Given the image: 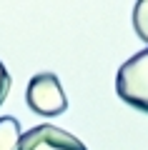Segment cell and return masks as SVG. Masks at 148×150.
I'll return each instance as SVG.
<instances>
[{"label":"cell","mask_w":148,"mask_h":150,"mask_svg":"<svg viewBox=\"0 0 148 150\" xmlns=\"http://www.w3.org/2000/svg\"><path fill=\"white\" fill-rule=\"evenodd\" d=\"M116 93L123 103L148 112V48L131 55L116 73Z\"/></svg>","instance_id":"obj_1"},{"label":"cell","mask_w":148,"mask_h":150,"mask_svg":"<svg viewBox=\"0 0 148 150\" xmlns=\"http://www.w3.org/2000/svg\"><path fill=\"white\" fill-rule=\"evenodd\" d=\"M25 103L33 112L38 115H60V112L68 110V98L63 93L60 85V78L55 73H38L30 78L25 90Z\"/></svg>","instance_id":"obj_2"},{"label":"cell","mask_w":148,"mask_h":150,"mask_svg":"<svg viewBox=\"0 0 148 150\" xmlns=\"http://www.w3.org/2000/svg\"><path fill=\"white\" fill-rule=\"evenodd\" d=\"M18 150H88L80 138L58 125H35L23 133Z\"/></svg>","instance_id":"obj_3"},{"label":"cell","mask_w":148,"mask_h":150,"mask_svg":"<svg viewBox=\"0 0 148 150\" xmlns=\"http://www.w3.org/2000/svg\"><path fill=\"white\" fill-rule=\"evenodd\" d=\"M20 123L15 118H0V150H18L20 148Z\"/></svg>","instance_id":"obj_4"},{"label":"cell","mask_w":148,"mask_h":150,"mask_svg":"<svg viewBox=\"0 0 148 150\" xmlns=\"http://www.w3.org/2000/svg\"><path fill=\"white\" fill-rule=\"evenodd\" d=\"M133 28L143 43H148V0H138L133 5Z\"/></svg>","instance_id":"obj_5"},{"label":"cell","mask_w":148,"mask_h":150,"mask_svg":"<svg viewBox=\"0 0 148 150\" xmlns=\"http://www.w3.org/2000/svg\"><path fill=\"white\" fill-rule=\"evenodd\" d=\"M10 73H8V68L3 65V60H0V105L5 103V98H8V93H10Z\"/></svg>","instance_id":"obj_6"}]
</instances>
